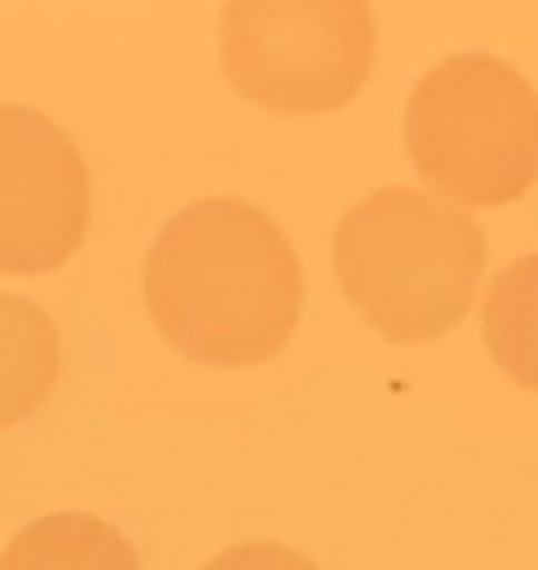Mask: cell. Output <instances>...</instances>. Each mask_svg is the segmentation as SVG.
Wrapping results in <instances>:
<instances>
[{
  "label": "cell",
  "mask_w": 538,
  "mask_h": 570,
  "mask_svg": "<svg viewBox=\"0 0 538 570\" xmlns=\"http://www.w3.org/2000/svg\"><path fill=\"white\" fill-rule=\"evenodd\" d=\"M142 294L160 334L187 356L258 365L293 334L302 267L267 209L236 196H205L156 232Z\"/></svg>",
  "instance_id": "6da1fadb"
},
{
  "label": "cell",
  "mask_w": 538,
  "mask_h": 570,
  "mask_svg": "<svg viewBox=\"0 0 538 570\" xmlns=\"http://www.w3.org/2000/svg\"><path fill=\"white\" fill-rule=\"evenodd\" d=\"M333 267L378 334L422 343L467 316L485 272V232L445 196L382 187L342 214Z\"/></svg>",
  "instance_id": "7a4b0ae2"
},
{
  "label": "cell",
  "mask_w": 538,
  "mask_h": 570,
  "mask_svg": "<svg viewBox=\"0 0 538 570\" xmlns=\"http://www.w3.org/2000/svg\"><path fill=\"white\" fill-rule=\"evenodd\" d=\"M418 174L462 205H507L538 178V94L489 53L436 62L405 107Z\"/></svg>",
  "instance_id": "3957f363"
},
{
  "label": "cell",
  "mask_w": 538,
  "mask_h": 570,
  "mask_svg": "<svg viewBox=\"0 0 538 570\" xmlns=\"http://www.w3.org/2000/svg\"><path fill=\"white\" fill-rule=\"evenodd\" d=\"M218 45L245 98L293 116L329 111L373 62V13L365 0H227Z\"/></svg>",
  "instance_id": "277c9868"
},
{
  "label": "cell",
  "mask_w": 538,
  "mask_h": 570,
  "mask_svg": "<svg viewBox=\"0 0 538 570\" xmlns=\"http://www.w3.org/2000/svg\"><path fill=\"white\" fill-rule=\"evenodd\" d=\"M89 227V169L62 125L0 102V272H49Z\"/></svg>",
  "instance_id": "5b68a950"
},
{
  "label": "cell",
  "mask_w": 538,
  "mask_h": 570,
  "mask_svg": "<svg viewBox=\"0 0 538 570\" xmlns=\"http://www.w3.org/2000/svg\"><path fill=\"white\" fill-rule=\"evenodd\" d=\"M0 570H142L133 543L93 512H49L22 525L4 552Z\"/></svg>",
  "instance_id": "8992f818"
},
{
  "label": "cell",
  "mask_w": 538,
  "mask_h": 570,
  "mask_svg": "<svg viewBox=\"0 0 538 570\" xmlns=\"http://www.w3.org/2000/svg\"><path fill=\"white\" fill-rule=\"evenodd\" d=\"M58 365L62 338L49 312L22 294H0V428L53 392Z\"/></svg>",
  "instance_id": "52a82bcc"
},
{
  "label": "cell",
  "mask_w": 538,
  "mask_h": 570,
  "mask_svg": "<svg viewBox=\"0 0 538 570\" xmlns=\"http://www.w3.org/2000/svg\"><path fill=\"white\" fill-rule=\"evenodd\" d=\"M485 343L516 383L538 392V254L507 263L489 281Z\"/></svg>",
  "instance_id": "ba28073f"
},
{
  "label": "cell",
  "mask_w": 538,
  "mask_h": 570,
  "mask_svg": "<svg viewBox=\"0 0 538 570\" xmlns=\"http://www.w3.org/2000/svg\"><path fill=\"white\" fill-rule=\"evenodd\" d=\"M205 570H320V566L311 557H302L298 548H289V543L258 539V543H236V548L218 552Z\"/></svg>",
  "instance_id": "9c48e42d"
}]
</instances>
